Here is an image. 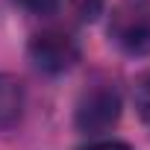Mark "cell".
Wrapping results in <instances>:
<instances>
[{
  "mask_svg": "<svg viewBox=\"0 0 150 150\" xmlns=\"http://www.w3.org/2000/svg\"><path fill=\"white\" fill-rule=\"evenodd\" d=\"M109 38L127 56H150V0H118L109 15Z\"/></svg>",
  "mask_w": 150,
  "mask_h": 150,
  "instance_id": "6da1fadb",
  "label": "cell"
},
{
  "mask_svg": "<svg viewBox=\"0 0 150 150\" xmlns=\"http://www.w3.org/2000/svg\"><path fill=\"white\" fill-rule=\"evenodd\" d=\"M121 91L112 80H94L83 88L74 109V124L80 132H106L121 121Z\"/></svg>",
  "mask_w": 150,
  "mask_h": 150,
  "instance_id": "7a4b0ae2",
  "label": "cell"
},
{
  "mask_svg": "<svg viewBox=\"0 0 150 150\" xmlns=\"http://www.w3.org/2000/svg\"><path fill=\"white\" fill-rule=\"evenodd\" d=\"M30 59L44 74H65L80 62V41L65 30H41L30 38Z\"/></svg>",
  "mask_w": 150,
  "mask_h": 150,
  "instance_id": "3957f363",
  "label": "cell"
},
{
  "mask_svg": "<svg viewBox=\"0 0 150 150\" xmlns=\"http://www.w3.org/2000/svg\"><path fill=\"white\" fill-rule=\"evenodd\" d=\"M24 115V83L0 71V129H12Z\"/></svg>",
  "mask_w": 150,
  "mask_h": 150,
  "instance_id": "277c9868",
  "label": "cell"
},
{
  "mask_svg": "<svg viewBox=\"0 0 150 150\" xmlns=\"http://www.w3.org/2000/svg\"><path fill=\"white\" fill-rule=\"evenodd\" d=\"M132 103H135L141 121L150 124V71H144V74L135 77V83H132Z\"/></svg>",
  "mask_w": 150,
  "mask_h": 150,
  "instance_id": "5b68a950",
  "label": "cell"
},
{
  "mask_svg": "<svg viewBox=\"0 0 150 150\" xmlns=\"http://www.w3.org/2000/svg\"><path fill=\"white\" fill-rule=\"evenodd\" d=\"M103 3H106V0H68V6H71L74 18L83 21V24L94 21V18L103 12Z\"/></svg>",
  "mask_w": 150,
  "mask_h": 150,
  "instance_id": "8992f818",
  "label": "cell"
},
{
  "mask_svg": "<svg viewBox=\"0 0 150 150\" xmlns=\"http://www.w3.org/2000/svg\"><path fill=\"white\" fill-rule=\"evenodd\" d=\"M18 3L33 15H53L59 9V0H18Z\"/></svg>",
  "mask_w": 150,
  "mask_h": 150,
  "instance_id": "52a82bcc",
  "label": "cell"
},
{
  "mask_svg": "<svg viewBox=\"0 0 150 150\" xmlns=\"http://www.w3.org/2000/svg\"><path fill=\"white\" fill-rule=\"evenodd\" d=\"M83 150H132L127 141H118V138H103V141H91L86 144Z\"/></svg>",
  "mask_w": 150,
  "mask_h": 150,
  "instance_id": "ba28073f",
  "label": "cell"
}]
</instances>
